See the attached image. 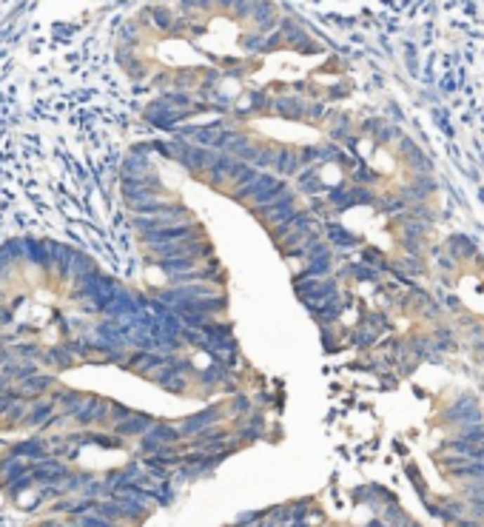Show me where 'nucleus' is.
I'll return each mask as SVG.
<instances>
[{
    "label": "nucleus",
    "mask_w": 484,
    "mask_h": 527,
    "mask_svg": "<svg viewBox=\"0 0 484 527\" xmlns=\"http://www.w3.org/2000/svg\"><path fill=\"white\" fill-rule=\"evenodd\" d=\"M302 194L296 191V188H288L280 200H274V202H268V205H248V211L254 217H259V223L265 226V228H274V226H280V223H285L288 217H294V211H296V200H299Z\"/></svg>",
    "instance_id": "obj_1"
},
{
    "label": "nucleus",
    "mask_w": 484,
    "mask_h": 527,
    "mask_svg": "<svg viewBox=\"0 0 484 527\" xmlns=\"http://www.w3.org/2000/svg\"><path fill=\"white\" fill-rule=\"evenodd\" d=\"M225 416H228L225 405H223V402H214V405H208V408H202V410H197V413L185 416L177 428H180L183 439H197V436H200V434H205L208 428L220 425V422H223Z\"/></svg>",
    "instance_id": "obj_2"
},
{
    "label": "nucleus",
    "mask_w": 484,
    "mask_h": 527,
    "mask_svg": "<svg viewBox=\"0 0 484 527\" xmlns=\"http://www.w3.org/2000/svg\"><path fill=\"white\" fill-rule=\"evenodd\" d=\"M180 439H183L180 428L169 425V422H154L151 431L140 439V453H143V456H154V453L163 450L166 445H177Z\"/></svg>",
    "instance_id": "obj_3"
},
{
    "label": "nucleus",
    "mask_w": 484,
    "mask_h": 527,
    "mask_svg": "<svg viewBox=\"0 0 484 527\" xmlns=\"http://www.w3.org/2000/svg\"><path fill=\"white\" fill-rule=\"evenodd\" d=\"M109 413H112V402L109 399L89 393V399L72 416V422H74V425H80V428H91V425H103L105 428V425H109Z\"/></svg>",
    "instance_id": "obj_4"
},
{
    "label": "nucleus",
    "mask_w": 484,
    "mask_h": 527,
    "mask_svg": "<svg viewBox=\"0 0 484 527\" xmlns=\"http://www.w3.org/2000/svg\"><path fill=\"white\" fill-rule=\"evenodd\" d=\"M69 464L60 459V456H46L40 462H32V476H34V485H63L66 476H69Z\"/></svg>",
    "instance_id": "obj_5"
},
{
    "label": "nucleus",
    "mask_w": 484,
    "mask_h": 527,
    "mask_svg": "<svg viewBox=\"0 0 484 527\" xmlns=\"http://www.w3.org/2000/svg\"><path fill=\"white\" fill-rule=\"evenodd\" d=\"M442 419L450 422V425H464V422H478V419H484V416H481V408H478V402H476L473 396H462V399H456V402L442 413Z\"/></svg>",
    "instance_id": "obj_6"
},
{
    "label": "nucleus",
    "mask_w": 484,
    "mask_h": 527,
    "mask_svg": "<svg viewBox=\"0 0 484 527\" xmlns=\"http://www.w3.org/2000/svg\"><path fill=\"white\" fill-rule=\"evenodd\" d=\"M9 456H18V459H26V462H40L46 456H55L51 453V442H43V439H23V442H12L6 448Z\"/></svg>",
    "instance_id": "obj_7"
},
{
    "label": "nucleus",
    "mask_w": 484,
    "mask_h": 527,
    "mask_svg": "<svg viewBox=\"0 0 484 527\" xmlns=\"http://www.w3.org/2000/svg\"><path fill=\"white\" fill-rule=\"evenodd\" d=\"M55 410H58V402L55 399H32L29 402V410H26V419H23V428H46L51 419H55Z\"/></svg>",
    "instance_id": "obj_8"
},
{
    "label": "nucleus",
    "mask_w": 484,
    "mask_h": 527,
    "mask_svg": "<svg viewBox=\"0 0 484 527\" xmlns=\"http://www.w3.org/2000/svg\"><path fill=\"white\" fill-rule=\"evenodd\" d=\"M154 416H148V413H140V410H134L129 419H123L120 425H115V434L117 436H123V439H143L148 431H151V425H154Z\"/></svg>",
    "instance_id": "obj_9"
},
{
    "label": "nucleus",
    "mask_w": 484,
    "mask_h": 527,
    "mask_svg": "<svg viewBox=\"0 0 484 527\" xmlns=\"http://www.w3.org/2000/svg\"><path fill=\"white\" fill-rule=\"evenodd\" d=\"M274 157H277V148L274 145H265V143H251L248 148H242V154L237 157V160L259 169V171H268L274 166Z\"/></svg>",
    "instance_id": "obj_10"
},
{
    "label": "nucleus",
    "mask_w": 484,
    "mask_h": 527,
    "mask_svg": "<svg viewBox=\"0 0 484 527\" xmlns=\"http://www.w3.org/2000/svg\"><path fill=\"white\" fill-rule=\"evenodd\" d=\"M271 112L277 117H282V120H305L308 103L302 97H296V94H282V97H277L271 103Z\"/></svg>",
    "instance_id": "obj_11"
},
{
    "label": "nucleus",
    "mask_w": 484,
    "mask_h": 527,
    "mask_svg": "<svg viewBox=\"0 0 484 527\" xmlns=\"http://www.w3.org/2000/svg\"><path fill=\"white\" fill-rule=\"evenodd\" d=\"M271 171L280 174V177H285V180H288V177H296V174L302 171L299 148H294V145H280V148H277V157H274Z\"/></svg>",
    "instance_id": "obj_12"
},
{
    "label": "nucleus",
    "mask_w": 484,
    "mask_h": 527,
    "mask_svg": "<svg viewBox=\"0 0 484 527\" xmlns=\"http://www.w3.org/2000/svg\"><path fill=\"white\" fill-rule=\"evenodd\" d=\"M51 388H55V377H48V374H34V377H29V379H23V382H18V385H15L18 396H20V399H26V402L46 396Z\"/></svg>",
    "instance_id": "obj_13"
},
{
    "label": "nucleus",
    "mask_w": 484,
    "mask_h": 527,
    "mask_svg": "<svg viewBox=\"0 0 484 527\" xmlns=\"http://www.w3.org/2000/svg\"><path fill=\"white\" fill-rule=\"evenodd\" d=\"M445 251H447V256H453V259L459 262V266L478 259V245H476L470 237H464V234H453V237L447 240Z\"/></svg>",
    "instance_id": "obj_14"
},
{
    "label": "nucleus",
    "mask_w": 484,
    "mask_h": 527,
    "mask_svg": "<svg viewBox=\"0 0 484 527\" xmlns=\"http://www.w3.org/2000/svg\"><path fill=\"white\" fill-rule=\"evenodd\" d=\"M322 237L328 240L331 248H339V251H353V248H359V237L351 234V231H345V226H339V223H334V220L325 223V228H322Z\"/></svg>",
    "instance_id": "obj_15"
},
{
    "label": "nucleus",
    "mask_w": 484,
    "mask_h": 527,
    "mask_svg": "<svg viewBox=\"0 0 484 527\" xmlns=\"http://www.w3.org/2000/svg\"><path fill=\"white\" fill-rule=\"evenodd\" d=\"M296 191H299L302 197H310V200L328 191V188H325V183H322L319 166H310V169H305V171H299V174H296Z\"/></svg>",
    "instance_id": "obj_16"
},
{
    "label": "nucleus",
    "mask_w": 484,
    "mask_h": 527,
    "mask_svg": "<svg viewBox=\"0 0 484 527\" xmlns=\"http://www.w3.org/2000/svg\"><path fill=\"white\" fill-rule=\"evenodd\" d=\"M26 473H32V462L4 453V459H0V485H9L15 479L26 476Z\"/></svg>",
    "instance_id": "obj_17"
},
{
    "label": "nucleus",
    "mask_w": 484,
    "mask_h": 527,
    "mask_svg": "<svg viewBox=\"0 0 484 527\" xmlns=\"http://www.w3.org/2000/svg\"><path fill=\"white\" fill-rule=\"evenodd\" d=\"M23 259L48 268V240H23Z\"/></svg>",
    "instance_id": "obj_18"
},
{
    "label": "nucleus",
    "mask_w": 484,
    "mask_h": 527,
    "mask_svg": "<svg viewBox=\"0 0 484 527\" xmlns=\"http://www.w3.org/2000/svg\"><path fill=\"white\" fill-rule=\"evenodd\" d=\"M145 15L151 18V23H154V29H157V32H174V26H177V18H174L169 9H163V6L148 9Z\"/></svg>",
    "instance_id": "obj_19"
},
{
    "label": "nucleus",
    "mask_w": 484,
    "mask_h": 527,
    "mask_svg": "<svg viewBox=\"0 0 484 527\" xmlns=\"http://www.w3.org/2000/svg\"><path fill=\"white\" fill-rule=\"evenodd\" d=\"M456 439H462V442H484V419L459 425V436Z\"/></svg>",
    "instance_id": "obj_20"
},
{
    "label": "nucleus",
    "mask_w": 484,
    "mask_h": 527,
    "mask_svg": "<svg viewBox=\"0 0 484 527\" xmlns=\"http://www.w3.org/2000/svg\"><path fill=\"white\" fill-rule=\"evenodd\" d=\"M225 410H228V416H248V413H254V399L245 393H237L234 399H228Z\"/></svg>",
    "instance_id": "obj_21"
},
{
    "label": "nucleus",
    "mask_w": 484,
    "mask_h": 527,
    "mask_svg": "<svg viewBox=\"0 0 484 527\" xmlns=\"http://www.w3.org/2000/svg\"><path fill=\"white\" fill-rule=\"evenodd\" d=\"M80 527H123V524H117V521H112V519H103V516H97V513H86V516H72Z\"/></svg>",
    "instance_id": "obj_22"
},
{
    "label": "nucleus",
    "mask_w": 484,
    "mask_h": 527,
    "mask_svg": "<svg viewBox=\"0 0 484 527\" xmlns=\"http://www.w3.org/2000/svg\"><path fill=\"white\" fill-rule=\"evenodd\" d=\"M134 410L131 408H126V405H120V402H112V413H109V425L115 428V425H120L123 419H129Z\"/></svg>",
    "instance_id": "obj_23"
},
{
    "label": "nucleus",
    "mask_w": 484,
    "mask_h": 527,
    "mask_svg": "<svg viewBox=\"0 0 484 527\" xmlns=\"http://www.w3.org/2000/svg\"><path fill=\"white\" fill-rule=\"evenodd\" d=\"M393 527H421V524H419V521H413L410 516H405V519H402L399 524H393Z\"/></svg>",
    "instance_id": "obj_24"
}]
</instances>
